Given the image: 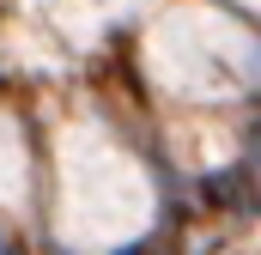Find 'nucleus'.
<instances>
[{
  "label": "nucleus",
  "instance_id": "obj_1",
  "mask_svg": "<svg viewBox=\"0 0 261 255\" xmlns=\"http://www.w3.org/2000/svg\"><path fill=\"white\" fill-rule=\"evenodd\" d=\"M146 67L176 97H237V91L255 85L261 55H255V43L231 18H219L206 6H176L152 31Z\"/></svg>",
  "mask_w": 261,
  "mask_h": 255
},
{
  "label": "nucleus",
  "instance_id": "obj_2",
  "mask_svg": "<svg viewBox=\"0 0 261 255\" xmlns=\"http://www.w3.org/2000/svg\"><path fill=\"white\" fill-rule=\"evenodd\" d=\"M249 6H261V0H249Z\"/></svg>",
  "mask_w": 261,
  "mask_h": 255
}]
</instances>
